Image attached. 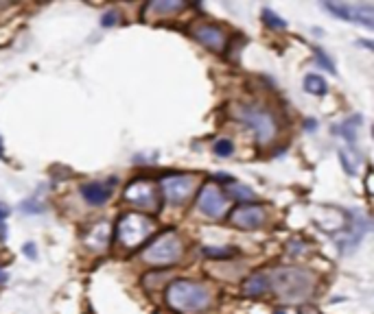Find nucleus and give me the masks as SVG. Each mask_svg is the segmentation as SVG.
<instances>
[{
    "label": "nucleus",
    "instance_id": "obj_1",
    "mask_svg": "<svg viewBox=\"0 0 374 314\" xmlns=\"http://www.w3.org/2000/svg\"><path fill=\"white\" fill-rule=\"evenodd\" d=\"M270 290L284 303H304L313 295L315 275L300 266H278L267 275Z\"/></svg>",
    "mask_w": 374,
    "mask_h": 314
},
{
    "label": "nucleus",
    "instance_id": "obj_2",
    "mask_svg": "<svg viewBox=\"0 0 374 314\" xmlns=\"http://www.w3.org/2000/svg\"><path fill=\"white\" fill-rule=\"evenodd\" d=\"M164 299H167L169 308L175 312L197 314V312H204L210 306L212 293H210V288L202 282L173 280L164 290Z\"/></svg>",
    "mask_w": 374,
    "mask_h": 314
},
{
    "label": "nucleus",
    "instance_id": "obj_3",
    "mask_svg": "<svg viewBox=\"0 0 374 314\" xmlns=\"http://www.w3.org/2000/svg\"><path fill=\"white\" fill-rule=\"evenodd\" d=\"M153 234H156V222L138 212H127L116 222V242L127 251H136Z\"/></svg>",
    "mask_w": 374,
    "mask_h": 314
},
{
    "label": "nucleus",
    "instance_id": "obj_4",
    "mask_svg": "<svg viewBox=\"0 0 374 314\" xmlns=\"http://www.w3.org/2000/svg\"><path fill=\"white\" fill-rule=\"evenodd\" d=\"M234 118L243 123L252 133L258 144H270L278 136V120L270 109L258 105H239L234 109Z\"/></svg>",
    "mask_w": 374,
    "mask_h": 314
},
{
    "label": "nucleus",
    "instance_id": "obj_5",
    "mask_svg": "<svg viewBox=\"0 0 374 314\" xmlns=\"http://www.w3.org/2000/svg\"><path fill=\"white\" fill-rule=\"evenodd\" d=\"M182 253H184L182 236L175 232V230H167L164 234H160V236L145 249L143 262L149 264V266L164 268V266L178 264L180 258H182Z\"/></svg>",
    "mask_w": 374,
    "mask_h": 314
},
{
    "label": "nucleus",
    "instance_id": "obj_6",
    "mask_svg": "<svg viewBox=\"0 0 374 314\" xmlns=\"http://www.w3.org/2000/svg\"><path fill=\"white\" fill-rule=\"evenodd\" d=\"M123 196L129 206H134L136 210H143V212H151V214L160 212V206H162L160 192L156 184L149 182V179H134V182L125 188Z\"/></svg>",
    "mask_w": 374,
    "mask_h": 314
},
{
    "label": "nucleus",
    "instance_id": "obj_7",
    "mask_svg": "<svg viewBox=\"0 0 374 314\" xmlns=\"http://www.w3.org/2000/svg\"><path fill=\"white\" fill-rule=\"evenodd\" d=\"M197 210L212 220L224 218L228 214V196L217 184H204L197 194Z\"/></svg>",
    "mask_w": 374,
    "mask_h": 314
},
{
    "label": "nucleus",
    "instance_id": "obj_8",
    "mask_svg": "<svg viewBox=\"0 0 374 314\" xmlns=\"http://www.w3.org/2000/svg\"><path fill=\"white\" fill-rule=\"evenodd\" d=\"M160 188H162V196L173 206H182L191 199V194L195 192V177L191 175H171V177H162L160 179Z\"/></svg>",
    "mask_w": 374,
    "mask_h": 314
},
{
    "label": "nucleus",
    "instance_id": "obj_9",
    "mask_svg": "<svg viewBox=\"0 0 374 314\" xmlns=\"http://www.w3.org/2000/svg\"><path fill=\"white\" fill-rule=\"evenodd\" d=\"M324 7L331 11L335 18L355 22L366 29L374 27V7L372 5H346V3H324Z\"/></svg>",
    "mask_w": 374,
    "mask_h": 314
},
{
    "label": "nucleus",
    "instance_id": "obj_10",
    "mask_svg": "<svg viewBox=\"0 0 374 314\" xmlns=\"http://www.w3.org/2000/svg\"><path fill=\"white\" fill-rule=\"evenodd\" d=\"M265 220H267V210L263 206H256V203L254 206L243 203L230 212V222L236 230H243V232L263 227L265 225Z\"/></svg>",
    "mask_w": 374,
    "mask_h": 314
},
{
    "label": "nucleus",
    "instance_id": "obj_11",
    "mask_svg": "<svg viewBox=\"0 0 374 314\" xmlns=\"http://www.w3.org/2000/svg\"><path fill=\"white\" fill-rule=\"evenodd\" d=\"M193 35L195 39L204 44V46L212 53H224L226 46H228V35L222 27L217 25H197L193 29Z\"/></svg>",
    "mask_w": 374,
    "mask_h": 314
},
{
    "label": "nucleus",
    "instance_id": "obj_12",
    "mask_svg": "<svg viewBox=\"0 0 374 314\" xmlns=\"http://www.w3.org/2000/svg\"><path fill=\"white\" fill-rule=\"evenodd\" d=\"M83 242L88 249H92V251H105L109 242H112V225H109V222H97V225L88 227Z\"/></svg>",
    "mask_w": 374,
    "mask_h": 314
},
{
    "label": "nucleus",
    "instance_id": "obj_13",
    "mask_svg": "<svg viewBox=\"0 0 374 314\" xmlns=\"http://www.w3.org/2000/svg\"><path fill=\"white\" fill-rule=\"evenodd\" d=\"M116 184V179H109L107 184H101V182H88L81 186V196L88 201L90 206H103L105 201L109 199V194H112V188L109 186H114Z\"/></svg>",
    "mask_w": 374,
    "mask_h": 314
},
{
    "label": "nucleus",
    "instance_id": "obj_14",
    "mask_svg": "<svg viewBox=\"0 0 374 314\" xmlns=\"http://www.w3.org/2000/svg\"><path fill=\"white\" fill-rule=\"evenodd\" d=\"M270 293V280L265 273H254L250 275L246 282H243V295L250 297V299H256V297H263Z\"/></svg>",
    "mask_w": 374,
    "mask_h": 314
},
{
    "label": "nucleus",
    "instance_id": "obj_15",
    "mask_svg": "<svg viewBox=\"0 0 374 314\" xmlns=\"http://www.w3.org/2000/svg\"><path fill=\"white\" fill-rule=\"evenodd\" d=\"M186 5L184 3H178V0H158V3H151L147 7L149 13H158V15H171V13H178L182 11Z\"/></svg>",
    "mask_w": 374,
    "mask_h": 314
},
{
    "label": "nucleus",
    "instance_id": "obj_16",
    "mask_svg": "<svg viewBox=\"0 0 374 314\" xmlns=\"http://www.w3.org/2000/svg\"><path fill=\"white\" fill-rule=\"evenodd\" d=\"M304 89L309 94L322 96V94H326V81L320 75H306L304 77Z\"/></svg>",
    "mask_w": 374,
    "mask_h": 314
},
{
    "label": "nucleus",
    "instance_id": "obj_17",
    "mask_svg": "<svg viewBox=\"0 0 374 314\" xmlns=\"http://www.w3.org/2000/svg\"><path fill=\"white\" fill-rule=\"evenodd\" d=\"M359 120H361V116H353V118H350V120H346L342 127H339V133H342V136L346 138V142L348 144H353L355 142V138H357V127H359Z\"/></svg>",
    "mask_w": 374,
    "mask_h": 314
},
{
    "label": "nucleus",
    "instance_id": "obj_18",
    "mask_svg": "<svg viewBox=\"0 0 374 314\" xmlns=\"http://www.w3.org/2000/svg\"><path fill=\"white\" fill-rule=\"evenodd\" d=\"M263 20H265V25L272 27V29H284V27H287V22L280 20L272 9H263Z\"/></svg>",
    "mask_w": 374,
    "mask_h": 314
},
{
    "label": "nucleus",
    "instance_id": "obj_19",
    "mask_svg": "<svg viewBox=\"0 0 374 314\" xmlns=\"http://www.w3.org/2000/svg\"><path fill=\"white\" fill-rule=\"evenodd\" d=\"M315 61L322 65L324 70H328V73H331V75H335V73H337V70H335V63H333L331 59H328V55H326L322 49H315Z\"/></svg>",
    "mask_w": 374,
    "mask_h": 314
},
{
    "label": "nucleus",
    "instance_id": "obj_20",
    "mask_svg": "<svg viewBox=\"0 0 374 314\" xmlns=\"http://www.w3.org/2000/svg\"><path fill=\"white\" fill-rule=\"evenodd\" d=\"M232 151H234V144L230 142V140H217V144H215V153L219 155V157H228V155H232Z\"/></svg>",
    "mask_w": 374,
    "mask_h": 314
},
{
    "label": "nucleus",
    "instance_id": "obj_21",
    "mask_svg": "<svg viewBox=\"0 0 374 314\" xmlns=\"http://www.w3.org/2000/svg\"><path fill=\"white\" fill-rule=\"evenodd\" d=\"M232 196L239 201H252L254 199V190L246 188V186H234L232 188Z\"/></svg>",
    "mask_w": 374,
    "mask_h": 314
},
{
    "label": "nucleus",
    "instance_id": "obj_22",
    "mask_svg": "<svg viewBox=\"0 0 374 314\" xmlns=\"http://www.w3.org/2000/svg\"><path fill=\"white\" fill-rule=\"evenodd\" d=\"M204 253L210 256V258H232L236 253V249H230V246L228 249H212V246H206Z\"/></svg>",
    "mask_w": 374,
    "mask_h": 314
},
{
    "label": "nucleus",
    "instance_id": "obj_23",
    "mask_svg": "<svg viewBox=\"0 0 374 314\" xmlns=\"http://www.w3.org/2000/svg\"><path fill=\"white\" fill-rule=\"evenodd\" d=\"M116 22H119V13L116 11H107L103 15V20H101V25L103 27H112V25H116Z\"/></svg>",
    "mask_w": 374,
    "mask_h": 314
},
{
    "label": "nucleus",
    "instance_id": "obj_24",
    "mask_svg": "<svg viewBox=\"0 0 374 314\" xmlns=\"http://www.w3.org/2000/svg\"><path fill=\"white\" fill-rule=\"evenodd\" d=\"M215 179H217V182H224V184H232V177H228L226 172H219Z\"/></svg>",
    "mask_w": 374,
    "mask_h": 314
},
{
    "label": "nucleus",
    "instance_id": "obj_25",
    "mask_svg": "<svg viewBox=\"0 0 374 314\" xmlns=\"http://www.w3.org/2000/svg\"><path fill=\"white\" fill-rule=\"evenodd\" d=\"M304 127H306V131H315V127H318V125H315V120H313V118H306V120H304Z\"/></svg>",
    "mask_w": 374,
    "mask_h": 314
},
{
    "label": "nucleus",
    "instance_id": "obj_26",
    "mask_svg": "<svg viewBox=\"0 0 374 314\" xmlns=\"http://www.w3.org/2000/svg\"><path fill=\"white\" fill-rule=\"evenodd\" d=\"M9 216V208L5 203H0V220H5Z\"/></svg>",
    "mask_w": 374,
    "mask_h": 314
},
{
    "label": "nucleus",
    "instance_id": "obj_27",
    "mask_svg": "<svg viewBox=\"0 0 374 314\" xmlns=\"http://www.w3.org/2000/svg\"><path fill=\"white\" fill-rule=\"evenodd\" d=\"M25 253H27L29 258H35V246H33V244H27V246H25Z\"/></svg>",
    "mask_w": 374,
    "mask_h": 314
},
{
    "label": "nucleus",
    "instance_id": "obj_28",
    "mask_svg": "<svg viewBox=\"0 0 374 314\" xmlns=\"http://www.w3.org/2000/svg\"><path fill=\"white\" fill-rule=\"evenodd\" d=\"M5 282H7V273L0 271V284H5Z\"/></svg>",
    "mask_w": 374,
    "mask_h": 314
},
{
    "label": "nucleus",
    "instance_id": "obj_29",
    "mask_svg": "<svg viewBox=\"0 0 374 314\" xmlns=\"http://www.w3.org/2000/svg\"><path fill=\"white\" fill-rule=\"evenodd\" d=\"M0 160H5V153H3V142H0Z\"/></svg>",
    "mask_w": 374,
    "mask_h": 314
},
{
    "label": "nucleus",
    "instance_id": "obj_30",
    "mask_svg": "<svg viewBox=\"0 0 374 314\" xmlns=\"http://www.w3.org/2000/svg\"><path fill=\"white\" fill-rule=\"evenodd\" d=\"M276 314H284V312H276Z\"/></svg>",
    "mask_w": 374,
    "mask_h": 314
},
{
    "label": "nucleus",
    "instance_id": "obj_31",
    "mask_svg": "<svg viewBox=\"0 0 374 314\" xmlns=\"http://www.w3.org/2000/svg\"><path fill=\"white\" fill-rule=\"evenodd\" d=\"M311 314H318V312H311Z\"/></svg>",
    "mask_w": 374,
    "mask_h": 314
}]
</instances>
